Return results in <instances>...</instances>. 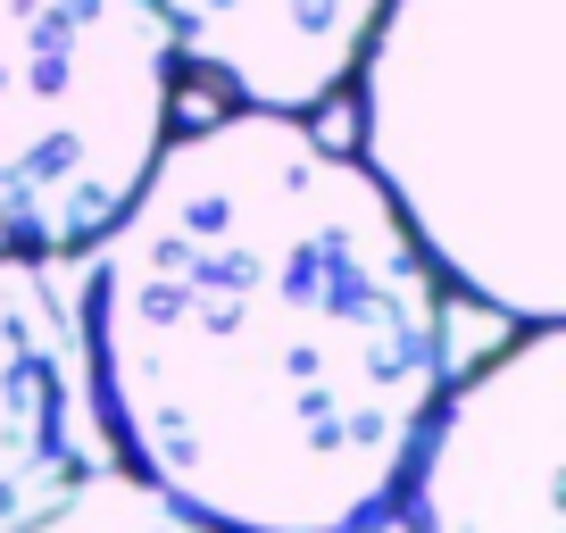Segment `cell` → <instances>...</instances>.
Masks as SVG:
<instances>
[{
    "instance_id": "6da1fadb",
    "label": "cell",
    "mask_w": 566,
    "mask_h": 533,
    "mask_svg": "<svg viewBox=\"0 0 566 533\" xmlns=\"http://www.w3.org/2000/svg\"><path fill=\"white\" fill-rule=\"evenodd\" d=\"M84 358L125 467L217 533H375L450 391L442 275L283 108L167 134L92 233Z\"/></svg>"
},
{
    "instance_id": "7a4b0ae2",
    "label": "cell",
    "mask_w": 566,
    "mask_h": 533,
    "mask_svg": "<svg viewBox=\"0 0 566 533\" xmlns=\"http://www.w3.org/2000/svg\"><path fill=\"white\" fill-rule=\"evenodd\" d=\"M350 75L358 167L424 266L509 325H558L566 0H384Z\"/></svg>"
},
{
    "instance_id": "3957f363",
    "label": "cell",
    "mask_w": 566,
    "mask_h": 533,
    "mask_svg": "<svg viewBox=\"0 0 566 533\" xmlns=\"http://www.w3.org/2000/svg\"><path fill=\"white\" fill-rule=\"evenodd\" d=\"M176 117V34L150 0H0V250H84Z\"/></svg>"
},
{
    "instance_id": "277c9868",
    "label": "cell",
    "mask_w": 566,
    "mask_h": 533,
    "mask_svg": "<svg viewBox=\"0 0 566 533\" xmlns=\"http://www.w3.org/2000/svg\"><path fill=\"white\" fill-rule=\"evenodd\" d=\"M566 459V334L525 325L492 367L442 391L408 459L417 533H558Z\"/></svg>"
},
{
    "instance_id": "5b68a950",
    "label": "cell",
    "mask_w": 566,
    "mask_h": 533,
    "mask_svg": "<svg viewBox=\"0 0 566 533\" xmlns=\"http://www.w3.org/2000/svg\"><path fill=\"white\" fill-rule=\"evenodd\" d=\"M101 467L84 325L51 266L0 250V533L34 525Z\"/></svg>"
},
{
    "instance_id": "8992f818",
    "label": "cell",
    "mask_w": 566,
    "mask_h": 533,
    "mask_svg": "<svg viewBox=\"0 0 566 533\" xmlns=\"http://www.w3.org/2000/svg\"><path fill=\"white\" fill-rule=\"evenodd\" d=\"M176 34V59L209 67L250 108L308 117L350 84V59L384 0H150Z\"/></svg>"
},
{
    "instance_id": "52a82bcc",
    "label": "cell",
    "mask_w": 566,
    "mask_h": 533,
    "mask_svg": "<svg viewBox=\"0 0 566 533\" xmlns=\"http://www.w3.org/2000/svg\"><path fill=\"white\" fill-rule=\"evenodd\" d=\"M18 533H217V525H200L192 509L150 492L134 467H92L59 509H42L34 525H18Z\"/></svg>"
}]
</instances>
